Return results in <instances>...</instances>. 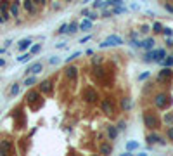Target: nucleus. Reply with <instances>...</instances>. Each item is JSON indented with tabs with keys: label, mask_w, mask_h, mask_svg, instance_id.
Instances as JSON below:
<instances>
[{
	"label": "nucleus",
	"mask_w": 173,
	"mask_h": 156,
	"mask_svg": "<svg viewBox=\"0 0 173 156\" xmlns=\"http://www.w3.org/2000/svg\"><path fill=\"white\" fill-rule=\"evenodd\" d=\"M99 7H106V2L104 0H95L94 2V9H99Z\"/></svg>",
	"instance_id": "aec40b11"
},
{
	"label": "nucleus",
	"mask_w": 173,
	"mask_h": 156,
	"mask_svg": "<svg viewBox=\"0 0 173 156\" xmlns=\"http://www.w3.org/2000/svg\"><path fill=\"white\" fill-rule=\"evenodd\" d=\"M78 28L82 30V31H90L92 30V19H85V21H82L78 25Z\"/></svg>",
	"instance_id": "0eeeda50"
},
{
	"label": "nucleus",
	"mask_w": 173,
	"mask_h": 156,
	"mask_svg": "<svg viewBox=\"0 0 173 156\" xmlns=\"http://www.w3.org/2000/svg\"><path fill=\"white\" fill-rule=\"evenodd\" d=\"M107 134H109V139H116V135H118V128H116V127H107Z\"/></svg>",
	"instance_id": "f8f14e48"
},
{
	"label": "nucleus",
	"mask_w": 173,
	"mask_h": 156,
	"mask_svg": "<svg viewBox=\"0 0 173 156\" xmlns=\"http://www.w3.org/2000/svg\"><path fill=\"white\" fill-rule=\"evenodd\" d=\"M85 101H88V103H95V99H97V95H95V92H90V90H87L85 94Z\"/></svg>",
	"instance_id": "ddd939ff"
},
{
	"label": "nucleus",
	"mask_w": 173,
	"mask_h": 156,
	"mask_svg": "<svg viewBox=\"0 0 173 156\" xmlns=\"http://www.w3.org/2000/svg\"><path fill=\"white\" fill-rule=\"evenodd\" d=\"M40 49H42L40 45H35V47H33V52H38V50H40Z\"/></svg>",
	"instance_id": "72a5a7b5"
},
{
	"label": "nucleus",
	"mask_w": 173,
	"mask_h": 156,
	"mask_svg": "<svg viewBox=\"0 0 173 156\" xmlns=\"http://www.w3.org/2000/svg\"><path fill=\"white\" fill-rule=\"evenodd\" d=\"M123 43V38L118 37V35H109L106 37V40L100 43V49H106V47H116V45H121Z\"/></svg>",
	"instance_id": "f257e3e1"
},
{
	"label": "nucleus",
	"mask_w": 173,
	"mask_h": 156,
	"mask_svg": "<svg viewBox=\"0 0 173 156\" xmlns=\"http://www.w3.org/2000/svg\"><path fill=\"white\" fill-rule=\"evenodd\" d=\"M171 75H173V71L170 70V68H165V70H161V71H159V75H157V80H159V82H166V80H170V78H171Z\"/></svg>",
	"instance_id": "20e7f679"
},
{
	"label": "nucleus",
	"mask_w": 173,
	"mask_h": 156,
	"mask_svg": "<svg viewBox=\"0 0 173 156\" xmlns=\"http://www.w3.org/2000/svg\"><path fill=\"white\" fill-rule=\"evenodd\" d=\"M78 30V23H71V25H68V33H74Z\"/></svg>",
	"instance_id": "f3484780"
},
{
	"label": "nucleus",
	"mask_w": 173,
	"mask_h": 156,
	"mask_svg": "<svg viewBox=\"0 0 173 156\" xmlns=\"http://www.w3.org/2000/svg\"><path fill=\"white\" fill-rule=\"evenodd\" d=\"M171 64H173V56L168 57V59H165V66H171Z\"/></svg>",
	"instance_id": "a878e982"
},
{
	"label": "nucleus",
	"mask_w": 173,
	"mask_h": 156,
	"mask_svg": "<svg viewBox=\"0 0 173 156\" xmlns=\"http://www.w3.org/2000/svg\"><path fill=\"white\" fill-rule=\"evenodd\" d=\"M147 142L154 144V142H159V144H165V140L161 139L159 135H154V134H151V135H147Z\"/></svg>",
	"instance_id": "1a4fd4ad"
},
{
	"label": "nucleus",
	"mask_w": 173,
	"mask_h": 156,
	"mask_svg": "<svg viewBox=\"0 0 173 156\" xmlns=\"http://www.w3.org/2000/svg\"><path fill=\"white\" fill-rule=\"evenodd\" d=\"M166 99H168V95H165V94L156 95V104H157V106H165V104H166Z\"/></svg>",
	"instance_id": "9b49d317"
},
{
	"label": "nucleus",
	"mask_w": 173,
	"mask_h": 156,
	"mask_svg": "<svg viewBox=\"0 0 173 156\" xmlns=\"http://www.w3.org/2000/svg\"><path fill=\"white\" fill-rule=\"evenodd\" d=\"M59 61H61L59 57H50V59H49V62H50V64H59Z\"/></svg>",
	"instance_id": "b1692460"
},
{
	"label": "nucleus",
	"mask_w": 173,
	"mask_h": 156,
	"mask_svg": "<svg viewBox=\"0 0 173 156\" xmlns=\"http://www.w3.org/2000/svg\"><path fill=\"white\" fill-rule=\"evenodd\" d=\"M35 83H37V78L31 76V78H28V80L24 82V85H26V87H31V85H35Z\"/></svg>",
	"instance_id": "412c9836"
},
{
	"label": "nucleus",
	"mask_w": 173,
	"mask_h": 156,
	"mask_svg": "<svg viewBox=\"0 0 173 156\" xmlns=\"http://www.w3.org/2000/svg\"><path fill=\"white\" fill-rule=\"evenodd\" d=\"M17 90H19V87L14 85V87H12V95H16V94H17Z\"/></svg>",
	"instance_id": "2f4dec72"
},
{
	"label": "nucleus",
	"mask_w": 173,
	"mask_h": 156,
	"mask_svg": "<svg viewBox=\"0 0 173 156\" xmlns=\"http://www.w3.org/2000/svg\"><path fill=\"white\" fill-rule=\"evenodd\" d=\"M102 111H106L107 115H113V103H111V99H106V101H104L102 103Z\"/></svg>",
	"instance_id": "423d86ee"
},
{
	"label": "nucleus",
	"mask_w": 173,
	"mask_h": 156,
	"mask_svg": "<svg viewBox=\"0 0 173 156\" xmlns=\"http://www.w3.org/2000/svg\"><path fill=\"white\" fill-rule=\"evenodd\" d=\"M123 108H125V109L130 108V101H128V99H125V101H123Z\"/></svg>",
	"instance_id": "c756f323"
},
{
	"label": "nucleus",
	"mask_w": 173,
	"mask_h": 156,
	"mask_svg": "<svg viewBox=\"0 0 173 156\" xmlns=\"http://www.w3.org/2000/svg\"><path fill=\"white\" fill-rule=\"evenodd\" d=\"M29 43H31V42L28 40V38H26V40H21V43H19V49L23 50V49H28L29 47Z\"/></svg>",
	"instance_id": "6ab92c4d"
},
{
	"label": "nucleus",
	"mask_w": 173,
	"mask_h": 156,
	"mask_svg": "<svg viewBox=\"0 0 173 156\" xmlns=\"http://www.w3.org/2000/svg\"><path fill=\"white\" fill-rule=\"evenodd\" d=\"M144 123L147 125L149 128H157V125H159V120H157L156 116L152 115V113H145V115H144Z\"/></svg>",
	"instance_id": "f03ea898"
},
{
	"label": "nucleus",
	"mask_w": 173,
	"mask_h": 156,
	"mask_svg": "<svg viewBox=\"0 0 173 156\" xmlns=\"http://www.w3.org/2000/svg\"><path fill=\"white\" fill-rule=\"evenodd\" d=\"M145 78H149V71H147V73H142V75H140V80H145Z\"/></svg>",
	"instance_id": "7c9ffc66"
},
{
	"label": "nucleus",
	"mask_w": 173,
	"mask_h": 156,
	"mask_svg": "<svg viewBox=\"0 0 173 156\" xmlns=\"http://www.w3.org/2000/svg\"><path fill=\"white\" fill-rule=\"evenodd\" d=\"M111 151H113L111 146H107V144H102V146H100V153H102V154H109Z\"/></svg>",
	"instance_id": "2eb2a0df"
},
{
	"label": "nucleus",
	"mask_w": 173,
	"mask_h": 156,
	"mask_svg": "<svg viewBox=\"0 0 173 156\" xmlns=\"http://www.w3.org/2000/svg\"><path fill=\"white\" fill-rule=\"evenodd\" d=\"M152 30H154L156 33H163V26H161V23H154Z\"/></svg>",
	"instance_id": "4be33fe9"
},
{
	"label": "nucleus",
	"mask_w": 173,
	"mask_h": 156,
	"mask_svg": "<svg viewBox=\"0 0 173 156\" xmlns=\"http://www.w3.org/2000/svg\"><path fill=\"white\" fill-rule=\"evenodd\" d=\"M133 149H139V142H135V140H130V142L126 144V151H133Z\"/></svg>",
	"instance_id": "4468645a"
},
{
	"label": "nucleus",
	"mask_w": 173,
	"mask_h": 156,
	"mask_svg": "<svg viewBox=\"0 0 173 156\" xmlns=\"http://www.w3.org/2000/svg\"><path fill=\"white\" fill-rule=\"evenodd\" d=\"M168 139L173 140V128H170V130H168Z\"/></svg>",
	"instance_id": "473e14b6"
},
{
	"label": "nucleus",
	"mask_w": 173,
	"mask_h": 156,
	"mask_svg": "<svg viewBox=\"0 0 173 156\" xmlns=\"http://www.w3.org/2000/svg\"><path fill=\"white\" fill-rule=\"evenodd\" d=\"M28 59H29V54H24V56H21V57H19V61L21 62H26Z\"/></svg>",
	"instance_id": "cd10ccee"
},
{
	"label": "nucleus",
	"mask_w": 173,
	"mask_h": 156,
	"mask_svg": "<svg viewBox=\"0 0 173 156\" xmlns=\"http://www.w3.org/2000/svg\"><path fill=\"white\" fill-rule=\"evenodd\" d=\"M80 56H82V52H80V50H78V52H73V54L69 56V57L66 59V61H68V62H71V61H74V59H78Z\"/></svg>",
	"instance_id": "a211bd4d"
},
{
	"label": "nucleus",
	"mask_w": 173,
	"mask_h": 156,
	"mask_svg": "<svg viewBox=\"0 0 173 156\" xmlns=\"http://www.w3.org/2000/svg\"><path fill=\"white\" fill-rule=\"evenodd\" d=\"M66 76L74 82V80L78 78V68H76V66H68L66 68Z\"/></svg>",
	"instance_id": "39448f33"
},
{
	"label": "nucleus",
	"mask_w": 173,
	"mask_h": 156,
	"mask_svg": "<svg viewBox=\"0 0 173 156\" xmlns=\"http://www.w3.org/2000/svg\"><path fill=\"white\" fill-rule=\"evenodd\" d=\"M165 57H166V52H165V49L149 50V52H147V59H159V61H163Z\"/></svg>",
	"instance_id": "7ed1b4c3"
},
{
	"label": "nucleus",
	"mask_w": 173,
	"mask_h": 156,
	"mask_svg": "<svg viewBox=\"0 0 173 156\" xmlns=\"http://www.w3.org/2000/svg\"><path fill=\"white\" fill-rule=\"evenodd\" d=\"M163 33H165L166 37H171V35H173V31H171L170 28H163Z\"/></svg>",
	"instance_id": "5701e85b"
},
{
	"label": "nucleus",
	"mask_w": 173,
	"mask_h": 156,
	"mask_svg": "<svg viewBox=\"0 0 173 156\" xmlns=\"http://www.w3.org/2000/svg\"><path fill=\"white\" fill-rule=\"evenodd\" d=\"M49 85H50V83L47 82V80H45V82H42V83H40V90H42V92H49V89H50Z\"/></svg>",
	"instance_id": "dca6fc26"
},
{
	"label": "nucleus",
	"mask_w": 173,
	"mask_h": 156,
	"mask_svg": "<svg viewBox=\"0 0 173 156\" xmlns=\"http://www.w3.org/2000/svg\"><path fill=\"white\" fill-rule=\"evenodd\" d=\"M59 33H68V25H66V23H64V25L59 28Z\"/></svg>",
	"instance_id": "393cba45"
},
{
	"label": "nucleus",
	"mask_w": 173,
	"mask_h": 156,
	"mask_svg": "<svg viewBox=\"0 0 173 156\" xmlns=\"http://www.w3.org/2000/svg\"><path fill=\"white\" fill-rule=\"evenodd\" d=\"M88 40H92V35H88V37H83L82 40H80V43H85V42H88Z\"/></svg>",
	"instance_id": "c85d7f7f"
},
{
	"label": "nucleus",
	"mask_w": 173,
	"mask_h": 156,
	"mask_svg": "<svg viewBox=\"0 0 173 156\" xmlns=\"http://www.w3.org/2000/svg\"><path fill=\"white\" fill-rule=\"evenodd\" d=\"M166 9H168L170 12H173V7H171V5H170V4H166Z\"/></svg>",
	"instance_id": "f704fd0d"
},
{
	"label": "nucleus",
	"mask_w": 173,
	"mask_h": 156,
	"mask_svg": "<svg viewBox=\"0 0 173 156\" xmlns=\"http://www.w3.org/2000/svg\"><path fill=\"white\" fill-rule=\"evenodd\" d=\"M40 71H42V62H35V64L29 66V70L26 73H40Z\"/></svg>",
	"instance_id": "9d476101"
},
{
	"label": "nucleus",
	"mask_w": 173,
	"mask_h": 156,
	"mask_svg": "<svg viewBox=\"0 0 173 156\" xmlns=\"http://www.w3.org/2000/svg\"><path fill=\"white\" fill-rule=\"evenodd\" d=\"M87 17L94 21V19H97V14H95V12H88V14H87Z\"/></svg>",
	"instance_id": "bb28decb"
},
{
	"label": "nucleus",
	"mask_w": 173,
	"mask_h": 156,
	"mask_svg": "<svg viewBox=\"0 0 173 156\" xmlns=\"http://www.w3.org/2000/svg\"><path fill=\"white\" fill-rule=\"evenodd\" d=\"M140 47H144V49L151 50V49L154 47V40H152V38H145V40L140 42Z\"/></svg>",
	"instance_id": "6e6552de"
}]
</instances>
